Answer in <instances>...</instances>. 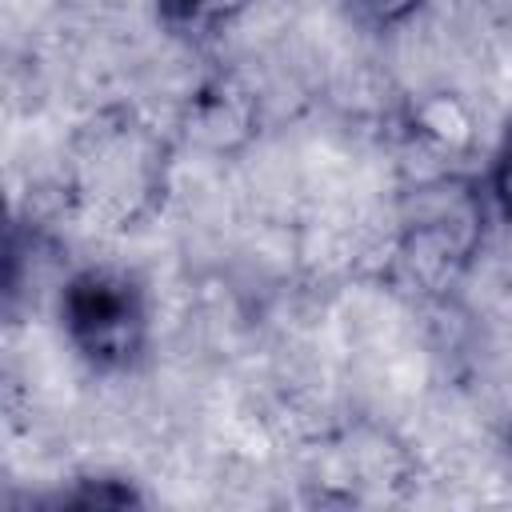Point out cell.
Wrapping results in <instances>:
<instances>
[{
	"label": "cell",
	"mask_w": 512,
	"mask_h": 512,
	"mask_svg": "<svg viewBox=\"0 0 512 512\" xmlns=\"http://www.w3.org/2000/svg\"><path fill=\"white\" fill-rule=\"evenodd\" d=\"M60 320L72 348L104 368H132L148 344V300L136 276L120 268H84L64 284Z\"/></svg>",
	"instance_id": "6da1fadb"
},
{
	"label": "cell",
	"mask_w": 512,
	"mask_h": 512,
	"mask_svg": "<svg viewBox=\"0 0 512 512\" xmlns=\"http://www.w3.org/2000/svg\"><path fill=\"white\" fill-rule=\"evenodd\" d=\"M432 208L416 212L400 240V268L416 288H448L480 240V204L472 192H432Z\"/></svg>",
	"instance_id": "7a4b0ae2"
},
{
	"label": "cell",
	"mask_w": 512,
	"mask_h": 512,
	"mask_svg": "<svg viewBox=\"0 0 512 512\" xmlns=\"http://www.w3.org/2000/svg\"><path fill=\"white\" fill-rule=\"evenodd\" d=\"M84 168V196L92 208L108 212V216H132L156 184V144L124 124L112 132H100L96 144L88 148V156L80 160Z\"/></svg>",
	"instance_id": "3957f363"
},
{
	"label": "cell",
	"mask_w": 512,
	"mask_h": 512,
	"mask_svg": "<svg viewBox=\"0 0 512 512\" xmlns=\"http://www.w3.org/2000/svg\"><path fill=\"white\" fill-rule=\"evenodd\" d=\"M244 8H248V0H156L160 24L176 36H192V40L220 32Z\"/></svg>",
	"instance_id": "277c9868"
},
{
	"label": "cell",
	"mask_w": 512,
	"mask_h": 512,
	"mask_svg": "<svg viewBox=\"0 0 512 512\" xmlns=\"http://www.w3.org/2000/svg\"><path fill=\"white\" fill-rule=\"evenodd\" d=\"M52 504H84V508H100V504H140V492L124 480H108V476H96V480H84V488H72V492H56Z\"/></svg>",
	"instance_id": "5b68a950"
},
{
	"label": "cell",
	"mask_w": 512,
	"mask_h": 512,
	"mask_svg": "<svg viewBox=\"0 0 512 512\" xmlns=\"http://www.w3.org/2000/svg\"><path fill=\"white\" fill-rule=\"evenodd\" d=\"M492 196H496L500 212L512 220V132L504 136V144L492 160Z\"/></svg>",
	"instance_id": "8992f818"
},
{
	"label": "cell",
	"mask_w": 512,
	"mask_h": 512,
	"mask_svg": "<svg viewBox=\"0 0 512 512\" xmlns=\"http://www.w3.org/2000/svg\"><path fill=\"white\" fill-rule=\"evenodd\" d=\"M360 4V12L372 20V24H404L424 0H356Z\"/></svg>",
	"instance_id": "52a82bcc"
}]
</instances>
